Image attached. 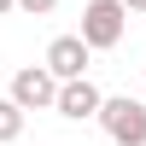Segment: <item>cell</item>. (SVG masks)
I'll use <instances>...</instances> for the list:
<instances>
[{
	"label": "cell",
	"instance_id": "cell-1",
	"mask_svg": "<svg viewBox=\"0 0 146 146\" xmlns=\"http://www.w3.org/2000/svg\"><path fill=\"white\" fill-rule=\"evenodd\" d=\"M123 29H129L123 0H88V6H82V47H88V53H111V47L123 41Z\"/></svg>",
	"mask_w": 146,
	"mask_h": 146
},
{
	"label": "cell",
	"instance_id": "cell-2",
	"mask_svg": "<svg viewBox=\"0 0 146 146\" xmlns=\"http://www.w3.org/2000/svg\"><path fill=\"white\" fill-rule=\"evenodd\" d=\"M100 129H105L117 146H146V105L129 100V94H117V100L100 105Z\"/></svg>",
	"mask_w": 146,
	"mask_h": 146
},
{
	"label": "cell",
	"instance_id": "cell-3",
	"mask_svg": "<svg viewBox=\"0 0 146 146\" xmlns=\"http://www.w3.org/2000/svg\"><path fill=\"white\" fill-rule=\"evenodd\" d=\"M18 111H53V100H58V82H53V70L47 64H23L18 76H12V94H6Z\"/></svg>",
	"mask_w": 146,
	"mask_h": 146
},
{
	"label": "cell",
	"instance_id": "cell-4",
	"mask_svg": "<svg viewBox=\"0 0 146 146\" xmlns=\"http://www.w3.org/2000/svg\"><path fill=\"white\" fill-rule=\"evenodd\" d=\"M100 105H105V94L94 88L88 76L58 82V100H53V111H58V117H70V123H88V117H100Z\"/></svg>",
	"mask_w": 146,
	"mask_h": 146
},
{
	"label": "cell",
	"instance_id": "cell-5",
	"mask_svg": "<svg viewBox=\"0 0 146 146\" xmlns=\"http://www.w3.org/2000/svg\"><path fill=\"white\" fill-rule=\"evenodd\" d=\"M88 47H82V35H58L53 47H47V70H53V82H76L88 76Z\"/></svg>",
	"mask_w": 146,
	"mask_h": 146
},
{
	"label": "cell",
	"instance_id": "cell-6",
	"mask_svg": "<svg viewBox=\"0 0 146 146\" xmlns=\"http://www.w3.org/2000/svg\"><path fill=\"white\" fill-rule=\"evenodd\" d=\"M23 117H29V111H18V105L0 94V146H12V140L23 135Z\"/></svg>",
	"mask_w": 146,
	"mask_h": 146
},
{
	"label": "cell",
	"instance_id": "cell-7",
	"mask_svg": "<svg viewBox=\"0 0 146 146\" xmlns=\"http://www.w3.org/2000/svg\"><path fill=\"white\" fill-rule=\"evenodd\" d=\"M12 12H23V18H53L58 0H12Z\"/></svg>",
	"mask_w": 146,
	"mask_h": 146
},
{
	"label": "cell",
	"instance_id": "cell-8",
	"mask_svg": "<svg viewBox=\"0 0 146 146\" xmlns=\"http://www.w3.org/2000/svg\"><path fill=\"white\" fill-rule=\"evenodd\" d=\"M123 12H146V0H123Z\"/></svg>",
	"mask_w": 146,
	"mask_h": 146
},
{
	"label": "cell",
	"instance_id": "cell-9",
	"mask_svg": "<svg viewBox=\"0 0 146 146\" xmlns=\"http://www.w3.org/2000/svg\"><path fill=\"white\" fill-rule=\"evenodd\" d=\"M6 12H12V0H0V18H6Z\"/></svg>",
	"mask_w": 146,
	"mask_h": 146
}]
</instances>
